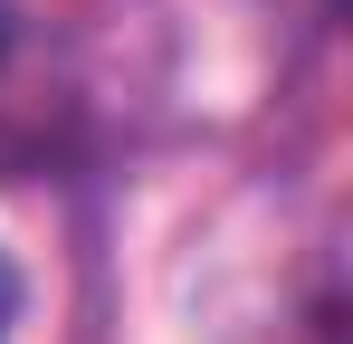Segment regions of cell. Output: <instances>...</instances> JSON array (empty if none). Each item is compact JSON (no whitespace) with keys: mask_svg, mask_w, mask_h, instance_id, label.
I'll list each match as a JSON object with an SVG mask.
<instances>
[{"mask_svg":"<svg viewBox=\"0 0 353 344\" xmlns=\"http://www.w3.org/2000/svg\"><path fill=\"white\" fill-rule=\"evenodd\" d=\"M10 325H19V278H10V258H0V344H10Z\"/></svg>","mask_w":353,"mask_h":344,"instance_id":"cell-1","label":"cell"}]
</instances>
